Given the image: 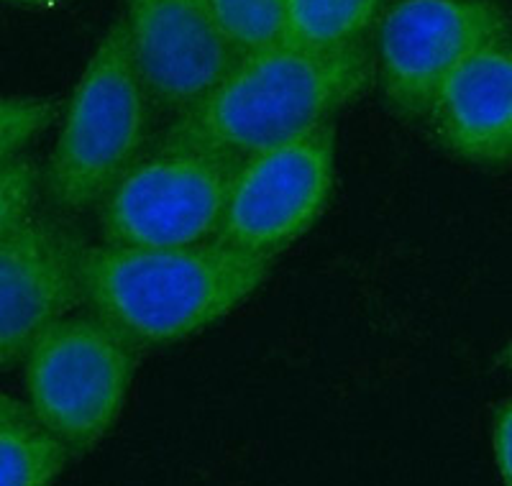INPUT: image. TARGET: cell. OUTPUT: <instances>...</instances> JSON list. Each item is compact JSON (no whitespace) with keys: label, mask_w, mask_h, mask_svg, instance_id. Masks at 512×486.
<instances>
[{"label":"cell","mask_w":512,"mask_h":486,"mask_svg":"<svg viewBox=\"0 0 512 486\" xmlns=\"http://www.w3.org/2000/svg\"><path fill=\"white\" fill-rule=\"evenodd\" d=\"M70 458V451L39 423L0 425V486L52 484Z\"/></svg>","instance_id":"7c38bea8"},{"label":"cell","mask_w":512,"mask_h":486,"mask_svg":"<svg viewBox=\"0 0 512 486\" xmlns=\"http://www.w3.org/2000/svg\"><path fill=\"white\" fill-rule=\"evenodd\" d=\"M441 149L482 169L512 167V34L456 67L425 113Z\"/></svg>","instance_id":"30bf717a"},{"label":"cell","mask_w":512,"mask_h":486,"mask_svg":"<svg viewBox=\"0 0 512 486\" xmlns=\"http://www.w3.org/2000/svg\"><path fill=\"white\" fill-rule=\"evenodd\" d=\"M152 98L136 70L126 24L95 47L67 103L57 144L41 169V192L59 213H85L103 200L144 151Z\"/></svg>","instance_id":"3957f363"},{"label":"cell","mask_w":512,"mask_h":486,"mask_svg":"<svg viewBox=\"0 0 512 486\" xmlns=\"http://www.w3.org/2000/svg\"><path fill=\"white\" fill-rule=\"evenodd\" d=\"M21 423H36L29 405L18 402L16 397H11V394H6L3 389H0V425H21Z\"/></svg>","instance_id":"e0dca14e"},{"label":"cell","mask_w":512,"mask_h":486,"mask_svg":"<svg viewBox=\"0 0 512 486\" xmlns=\"http://www.w3.org/2000/svg\"><path fill=\"white\" fill-rule=\"evenodd\" d=\"M82 243L67 223L39 210L0 241V371L24 361L49 325L82 305Z\"/></svg>","instance_id":"9c48e42d"},{"label":"cell","mask_w":512,"mask_h":486,"mask_svg":"<svg viewBox=\"0 0 512 486\" xmlns=\"http://www.w3.org/2000/svg\"><path fill=\"white\" fill-rule=\"evenodd\" d=\"M333 174V123L241 159L216 238L274 259L323 215L333 192Z\"/></svg>","instance_id":"52a82bcc"},{"label":"cell","mask_w":512,"mask_h":486,"mask_svg":"<svg viewBox=\"0 0 512 486\" xmlns=\"http://www.w3.org/2000/svg\"><path fill=\"white\" fill-rule=\"evenodd\" d=\"M57 118L49 98H0V164L18 157Z\"/></svg>","instance_id":"5bb4252c"},{"label":"cell","mask_w":512,"mask_h":486,"mask_svg":"<svg viewBox=\"0 0 512 486\" xmlns=\"http://www.w3.org/2000/svg\"><path fill=\"white\" fill-rule=\"evenodd\" d=\"M507 361H510V366H512V343H510V348H507Z\"/></svg>","instance_id":"d6986e66"},{"label":"cell","mask_w":512,"mask_h":486,"mask_svg":"<svg viewBox=\"0 0 512 486\" xmlns=\"http://www.w3.org/2000/svg\"><path fill=\"white\" fill-rule=\"evenodd\" d=\"M239 162L200 149H162L136 159L105 192L103 243L123 249L190 246L218 236Z\"/></svg>","instance_id":"5b68a950"},{"label":"cell","mask_w":512,"mask_h":486,"mask_svg":"<svg viewBox=\"0 0 512 486\" xmlns=\"http://www.w3.org/2000/svg\"><path fill=\"white\" fill-rule=\"evenodd\" d=\"M6 3H21V6H54L62 0H6Z\"/></svg>","instance_id":"ac0fdd59"},{"label":"cell","mask_w":512,"mask_h":486,"mask_svg":"<svg viewBox=\"0 0 512 486\" xmlns=\"http://www.w3.org/2000/svg\"><path fill=\"white\" fill-rule=\"evenodd\" d=\"M372 82L374 54L367 44L338 52L280 44L244 54L208 95L175 118L159 146L241 162L331 123Z\"/></svg>","instance_id":"7a4b0ae2"},{"label":"cell","mask_w":512,"mask_h":486,"mask_svg":"<svg viewBox=\"0 0 512 486\" xmlns=\"http://www.w3.org/2000/svg\"><path fill=\"white\" fill-rule=\"evenodd\" d=\"M272 261L221 238L162 249L82 243L77 277L82 305L131 346L149 348L231 315L262 287Z\"/></svg>","instance_id":"6da1fadb"},{"label":"cell","mask_w":512,"mask_h":486,"mask_svg":"<svg viewBox=\"0 0 512 486\" xmlns=\"http://www.w3.org/2000/svg\"><path fill=\"white\" fill-rule=\"evenodd\" d=\"M492 453L500 479L512 486V397L502 402L492 417Z\"/></svg>","instance_id":"2e32d148"},{"label":"cell","mask_w":512,"mask_h":486,"mask_svg":"<svg viewBox=\"0 0 512 486\" xmlns=\"http://www.w3.org/2000/svg\"><path fill=\"white\" fill-rule=\"evenodd\" d=\"M387 0H285V44L315 52L361 47Z\"/></svg>","instance_id":"8fae6325"},{"label":"cell","mask_w":512,"mask_h":486,"mask_svg":"<svg viewBox=\"0 0 512 486\" xmlns=\"http://www.w3.org/2000/svg\"><path fill=\"white\" fill-rule=\"evenodd\" d=\"M208 6L239 57L285 44V0H208Z\"/></svg>","instance_id":"4fadbf2b"},{"label":"cell","mask_w":512,"mask_h":486,"mask_svg":"<svg viewBox=\"0 0 512 486\" xmlns=\"http://www.w3.org/2000/svg\"><path fill=\"white\" fill-rule=\"evenodd\" d=\"M123 24L152 105L177 116L239 62L208 0H126Z\"/></svg>","instance_id":"ba28073f"},{"label":"cell","mask_w":512,"mask_h":486,"mask_svg":"<svg viewBox=\"0 0 512 486\" xmlns=\"http://www.w3.org/2000/svg\"><path fill=\"white\" fill-rule=\"evenodd\" d=\"M507 34L502 0H392L374 29V80L397 116L420 121L441 82Z\"/></svg>","instance_id":"8992f818"},{"label":"cell","mask_w":512,"mask_h":486,"mask_svg":"<svg viewBox=\"0 0 512 486\" xmlns=\"http://www.w3.org/2000/svg\"><path fill=\"white\" fill-rule=\"evenodd\" d=\"M41 195V167L31 157L0 164V241L36 210Z\"/></svg>","instance_id":"9a60e30c"},{"label":"cell","mask_w":512,"mask_h":486,"mask_svg":"<svg viewBox=\"0 0 512 486\" xmlns=\"http://www.w3.org/2000/svg\"><path fill=\"white\" fill-rule=\"evenodd\" d=\"M136 351L98 315H64L26 351L31 415L70 456L93 451L113 428L134 382Z\"/></svg>","instance_id":"277c9868"}]
</instances>
